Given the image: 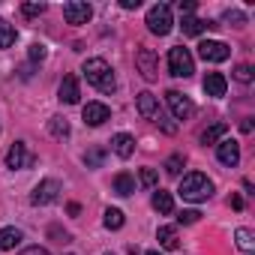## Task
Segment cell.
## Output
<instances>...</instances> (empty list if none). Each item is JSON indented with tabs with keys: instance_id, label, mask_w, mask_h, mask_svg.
Segmentation results:
<instances>
[{
	"instance_id": "obj_16",
	"label": "cell",
	"mask_w": 255,
	"mask_h": 255,
	"mask_svg": "<svg viewBox=\"0 0 255 255\" xmlns=\"http://www.w3.org/2000/svg\"><path fill=\"white\" fill-rule=\"evenodd\" d=\"M78 81H75V75H66L63 81H60V90H57V99L60 102H66V105H75L78 102Z\"/></svg>"
},
{
	"instance_id": "obj_15",
	"label": "cell",
	"mask_w": 255,
	"mask_h": 255,
	"mask_svg": "<svg viewBox=\"0 0 255 255\" xmlns=\"http://www.w3.org/2000/svg\"><path fill=\"white\" fill-rule=\"evenodd\" d=\"M225 90H228V81H225L222 72H207L204 75V93L207 96H225Z\"/></svg>"
},
{
	"instance_id": "obj_17",
	"label": "cell",
	"mask_w": 255,
	"mask_h": 255,
	"mask_svg": "<svg viewBox=\"0 0 255 255\" xmlns=\"http://www.w3.org/2000/svg\"><path fill=\"white\" fill-rule=\"evenodd\" d=\"M21 240H24L21 228H15V225H6V228H0V249H3V252L15 249V246H18Z\"/></svg>"
},
{
	"instance_id": "obj_11",
	"label": "cell",
	"mask_w": 255,
	"mask_h": 255,
	"mask_svg": "<svg viewBox=\"0 0 255 255\" xmlns=\"http://www.w3.org/2000/svg\"><path fill=\"white\" fill-rule=\"evenodd\" d=\"M216 159H219L225 168H234V165L240 162V144H237L234 138H222V141L216 144Z\"/></svg>"
},
{
	"instance_id": "obj_18",
	"label": "cell",
	"mask_w": 255,
	"mask_h": 255,
	"mask_svg": "<svg viewBox=\"0 0 255 255\" xmlns=\"http://www.w3.org/2000/svg\"><path fill=\"white\" fill-rule=\"evenodd\" d=\"M156 240H159V246L168 249V252H174V249L180 246V240H177V228H171V225H162V228L156 231Z\"/></svg>"
},
{
	"instance_id": "obj_22",
	"label": "cell",
	"mask_w": 255,
	"mask_h": 255,
	"mask_svg": "<svg viewBox=\"0 0 255 255\" xmlns=\"http://www.w3.org/2000/svg\"><path fill=\"white\" fill-rule=\"evenodd\" d=\"M234 240H237V249H240L243 255H252V252H255V240H252V231H249V228H237V231H234Z\"/></svg>"
},
{
	"instance_id": "obj_34",
	"label": "cell",
	"mask_w": 255,
	"mask_h": 255,
	"mask_svg": "<svg viewBox=\"0 0 255 255\" xmlns=\"http://www.w3.org/2000/svg\"><path fill=\"white\" fill-rule=\"evenodd\" d=\"M30 60H45V45H30Z\"/></svg>"
},
{
	"instance_id": "obj_35",
	"label": "cell",
	"mask_w": 255,
	"mask_h": 255,
	"mask_svg": "<svg viewBox=\"0 0 255 255\" xmlns=\"http://www.w3.org/2000/svg\"><path fill=\"white\" fill-rule=\"evenodd\" d=\"M225 21H234V27H240V24H243V21H246V18H243V15H240V12H237V9H234V12H231V9H228V12H225Z\"/></svg>"
},
{
	"instance_id": "obj_13",
	"label": "cell",
	"mask_w": 255,
	"mask_h": 255,
	"mask_svg": "<svg viewBox=\"0 0 255 255\" xmlns=\"http://www.w3.org/2000/svg\"><path fill=\"white\" fill-rule=\"evenodd\" d=\"M81 114H84V123L87 126H102L105 120H111V108L105 102H87Z\"/></svg>"
},
{
	"instance_id": "obj_32",
	"label": "cell",
	"mask_w": 255,
	"mask_h": 255,
	"mask_svg": "<svg viewBox=\"0 0 255 255\" xmlns=\"http://www.w3.org/2000/svg\"><path fill=\"white\" fill-rule=\"evenodd\" d=\"M102 159H105V153H102V150H90V153L84 156V162H87V165H102Z\"/></svg>"
},
{
	"instance_id": "obj_33",
	"label": "cell",
	"mask_w": 255,
	"mask_h": 255,
	"mask_svg": "<svg viewBox=\"0 0 255 255\" xmlns=\"http://www.w3.org/2000/svg\"><path fill=\"white\" fill-rule=\"evenodd\" d=\"M177 9H180V15H183V18H186V15H195V3H192V0H180Z\"/></svg>"
},
{
	"instance_id": "obj_6",
	"label": "cell",
	"mask_w": 255,
	"mask_h": 255,
	"mask_svg": "<svg viewBox=\"0 0 255 255\" xmlns=\"http://www.w3.org/2000/svg\"><path fill=\"white\" fill-rule=\"evenodd\" d=\"M198 57L207 60V63H222V60L231 57V48H228L225 42H219V39H204V42L198 45Z\"/></svg>"
},
{
	"instance_id": "obj_21",
	"label": "cell",
	"mask_w": 255,
	"mask_h": 255,
	"mask_svg": "<svg viewBox=\"0 0 255 255\" xmlns=\"http://www.w3.org/2000/svg\"><path fill=\"white\" fill-rule=\"evenodd\" d=\"M180 27H183V33H186V36H198V33H204V30H207V27H213V24H210V21H201V18H195V15H186Z\"/></svg>"
},
{
	"instance_id": "obj_9",
	"label": "cell",
	"mask_w": 255,
	"mask_h": 255,
	"mask_svg": "<svg viewBox=\"0 0 255 255\" xmlns=\"http://www.w3.org/2000/svg\"><path fill=\"white\" fill-rule=\"evenodd\" d=\"M60 198V183L54 180V177H45L36 189H33V195H30V201L36 204V207H45V204H51V201H57Z\"/></svg>"
},
{
	"instance_id": "obj_3",
	"label": "cell",
	"mask_w": 255,
	"mask_h": 255,
	"mask_svg": "<svg viewBox=\"0 0 255 255\" xmlns=\"http://www.w3.org/2000/svg\"><path fill=\"white\" fill-rule=\"evenodd\" d=\"M171 27H174V21H171V6H168V3H156V6L147 9V30H150V33L168 36Z\"/></svg>"
},
{
	"instance_id": "obj_25",
	"label": "cell",
	"mask_w": 255,
	"mask_h": 255,
	"mask_svg": "<svg viewBox=\"0 0 255 255\" xmlns=\"http://www.w3.org/2000/svg\"><path fill=\"white\" fill-rule=\"evenodd\" d=\"M102 222H105V228H108V231H117V228H123V222H126V219H123V213H120L117 207H108Z\"/></svg>"
},
{
	"instance_id": "obj_26",
	"label": "cell",
	"mask_w": 255,
	"mask_h": 255,
	"mask_svg": "<svg viewBox=\"0 0 255 255\" xmlns=\"http://www.w3.org/2000/svg\"><path fill=\"white\" fill-rule=\"evenodd\" d=\"M48 132H51L54 138H66V135H69V123H66V117H51Z\"/></svg>"
},
{
	"instance_id": "obj_10",
	"label": "cell",
	"mask_w": 255,
	"mask_h": 255,
	"mask_svg": "<svg viewBox=\"0 0 255 255\" xmlns=\"http://www.w3.org/2000/svg\"><path fill=\"white\" fill-rule=\"evenodd\" d=\"M63 18L69 24H87L93 18V9L90 3H81V0H69V3H63Z\"/></svg>"
},
{
	"instance_id": "obj_40",
	"label": "cell",
	"mask_w": 255,
	"mask_h": 255,
	"mask_svg": "<svg viewBox=\"0 0 255 255\" xmlns=\"http://www.w3.org/2000/svg\"><path fill=\"white\" fill-rule=\"evenodd\" d=\"M105 255H114V252H105Z\"/></svg>"
},
{
	"instance_id": "obj_7",
	"label": "cell",
	"mask_w": 255,
	"mask_h": 255,
	"mask_svg": "<svg viewBox=\"0 0 255 255\" xmlns=\"http://www.w3.org/2000/svg\"><path fill=\"white\" fill-rule=\"evenodd\" d=\"M135 105H138V114L144 117V120H153V123H165V114H162V108H159V102H156V96L153 93H138V99H135Z\"/></svg>"
},
{
	"instance_id": "obj_27",
	"label": "cell",
	"mask_w": 255,
	"mask_h": 255,
	"mask_svg": "<svg viewBox=\"0 0 255 255\" xmlns=\"http://www.w3.org/2000/svg\"><path fill=\"white\" fill-rule=\"evenodd\" d=\"M234 81L249 84V81H252V66H249V63H240V66L234 69Z\"/></svg>"
},
{
	"instance_id": "obj_23",
	"label": "cell",
	"mask_w": 255,
	"mask_h": 255,
	"mask_svg": "<svg viewBox=\"0 0 255 255\" xmlns=\"http://www.w3.org/2000/svg\"><path fill=\"white\" fill-rule=\"evenodd\" d=\"M153 210H156V213H171V210H174V198H171V192L156 189V192H153Z\"/></svg>"
},
{
	"instance_id": "obj_8",
	"label": "cell",
	"mask_w": 255,
	"mask_h": 255,
	"mask_svg": "<svg viewBox=\"0 0 255 255\" xmlns=\"http://www.w3.org/2000/svg\"><path fill=\"white\" fill-rule=\"evenodd\" d=\"M33 162H36V156L27 150V144H24V141H15V144L9 147V153H6V168H12V171L30 168Z\"/></svg>"
},
{
	"instance_id": "obj_29",
	"label": "cell",
	"mask_w": 255,
	"mask_h": 255,
	"mask_svg": "<svg viewBox=\"0 0 255 255\" xmlns=\"http://www.w3.org/2000/svg\"><path fill=\"white\" fill-rule=\"evenodd\" d=\"M183 162H186V159H183L180 153H174V156H168V162H165V171H168V174H180Z\"/></svg>"
},
{
	"instance_id": "obj_28",
	"label": "cell",
	"mask_w": 255,
	"mask_h": 255,
	"mask_svg": "<svg viewBox=\"0 0 255 255\" xmlns=\"http://www.w3.org/2000/svg\"><path fill=\"white\" fill-rule=\"evenodd\" d=\"M48 6L45 3H21V12L27 15V18H36V15H42Z\"/></svg>"
},
{
	"instance_id": "obj_4",
	"label": "cell",
	"mask_w": 255,
	"mask_h": 255,
	"mask_svg": "<svg viewBox=\"0 0 255 255\" xmlns=\"http://www.w3.org/2000/svg\"><path fill=\"white\" fill-rule=\"evenodd\" d=\"M168 72H171V75H177V78H189V75L195 72V60H192L189 48L174 45V48L168 51Z\"/></svg>"
},
{
	"instance_id": "obj_30",
	"label": "cell",
	"mask_w": 255,
	"mask_h": 255,
	"mask_svg": "<svg viewBox=\"0 0 255 255\" xmlns=\"http://www.w3.org/2000/svg\"><path fill=\"white\" fill-rule=\"evenodd\" d=\"M141 183H144L147 189H156V183H159V174H156L153 168H141Z\"/></svg>"
},
{
	"instance_id": "obj_39",
	"label": "cell",
	"mask_w": 255,
	"mask_h": 255,
	"mask_svg": "<svg viewBox=\"0 0 255 255\" xmlns=\"http://www.w3.org/2000/svg\"><path fill=\"white\" fill-rule=\"evenodd\" d=\"M144 255H159V252H144Z\"/></svg>"
},
{
	"instance_id": "obj_2",
	"label": "cell",
	"mask_w": 255,
	"mask_h": 255,
	"mask_svg": "<svg viewBox=\"0 0 255 255\" xmlns=\"http://www.w3.org/2000/svg\"><path fill=\"white\" fill-rule=\"evenodd\" d=\"M177 192H180V198H183V201H192V204H198V201H207V198L213 195V180H210L207 174H198V171H192V174H186V177L180 180Z\"/></svg>"
},
{
	"instance_id": "obj_19",
	"label": "cell",
	"mask_w": 255,
	"mask_h": 255,
	"mask_svg": "<svg viewBox=\"0 0 255 255\" xmlns=\"http://www.w3.org/2000/svg\"><path fill=\"white\" fill-rule=\"evenodd\" d=\"M225 132H228L225 123H213V126H207V129L201 132V144H219L225 138Z\"/></svg>"
},
{
	"instance_id": "obj_5",
	"label": "cell",
	"mask_w": 255,
	"mask_h": 255,
	"mask_svg": "<svg viewBox=\"0 0 255 255\" xmlns=\"http://www.w3.org/2000/svg\"><path fill=\"white\" fill-rule=\"evenodd\" d=\"M165 102H168V108H171V114H174L177 120H189V117L195 114V102H192L189 96H183L180 90H168V93H165Z\"/></svg>"
},
{
	"instance_id": "obj_31",
	"label": "cell",
	"mask_w": 255,
	"mask_h": 255,
	"mask_svg": "<svg viewBox=\"0 0 255 255\" xmlns=\"http://www.w3.org/2000/svg\"><path fill=\"white\" fill-rule=\"evenodd\" d=\"M198 210H180V216H177V222H183V225H192V222H198Z\"/></svg>"
},
{
	"instance_id": "obj_38",
	"label": "cell",
	"mask_w": 255,
	"mask_h": 255,
	"mask_svg": "<svg viewBox=\"0 0 255 255\" xmlns=\"http://www.w3.org/2000/svg\"><path fill=\"white\" fill-rule=\"evenodd\" d=\"M240 129H243V132H252V117H246V120L240 123Z\"/></svg>"
},
{
	"instance_id": "obj_36",
	"label": "cell",
	"mask_w": 255,
	"mask_h": 255,
	"mask_svg": "<svg viewBox=\"0 0 255 255\" xmlns=\"http://www.w3.org/2000/svg\"><path fill=\"white\" fill-rule=\"evenodd\" d=\"M21 255H51V252H48V249H42V246H27Z\"/></svg>"
},
{
	"instance_id": "obj_14",
	"label": "cell",
	"mask_w": 255,
	"mask_h": 255,
	"mask_svg": "<svg viewBox=\"0 0 255 255\" xmlns=\"http://www.w3.org/2000/svg\"><path fill=\"white\" fill-rule=\"evenodd\" d=\"M111 150H114L120 159H129V156L135 153V138H132L129 132H117V135L111 138Z\"/></svg>"
},
{
	"instance_id": "obj_20",
	"label": "cell",
	"mask_w": 255,
	"mask_h": 255,
	"mask_svg": "<svg viewBox=\"0 0 255 255\" xmlns=\"http://www.w3.org/2000/svg\"><path fill=\"white\" fill-rule=\"evenodd\" d=\"M114 192H117V195H132V192H135V177L126 174V171H120V174L114 177Z\"/></svg>"
},
{
	"instance_id": "obj_1",
	"label": "cell",
	"mask_w": 255,
	"mask_h": 255,
	"mask_svg": "<svg viewBox=\"0 0 255 255\" xmlns=\"http://www.w3.org/2000/svg\"><path fill=\"white\" fill-rule=\"evenodd\" d=\"M84 78H87V84H93L96 90H102V93H114V87H117V81H114V69L102 60V57H90L87 63H84Z\"/></svg>"
},
{
	"instance_id": "obj_12",
	"label": "cell",
	"mask_w": 255,
	"mask_h": 255,
	"mask_svg": "<svg viewBox=\"0 0 255 255\" xmlns=\"http://www.w3.org/2000/svg\"><path fill=\"white\" fill-rule=\"evenodd\" d=\"M135 63H138V69H141V75H144L147 81H153V78L159 75V60H156V54H153L150 48H138V51H135Z\"/></svg>"
},
{
	"instance_id": "obj_37",
	"label": "cell",
	"mask_w": 255,
	"mask_h": 255,
	"mask_svg": "<svg viewBox=\"0 0 255 255\" xmlns=\"http://www.w3.org/2000/svg\"><path fill=\"white\" fill-rule=\"evenodd\" d=\"M120 6H123V9H138L141 0H120Z\"/></svg>"
},
{
	"instance_id": "obj_24",
	"label": "cell",
	"mask_w": 255,
	"mask_h": 255,
	"mask_svg": "<svg viewBox=\"0 0 255 255\" xmlns=\"http://www.w3.org/2000/svg\"><path fill=\"white\" fill-rule=\"evenodd\" d=\"M15 24H9L6 18H0V48H9V45H15Z\"/></svg>"
}]
</instances>
